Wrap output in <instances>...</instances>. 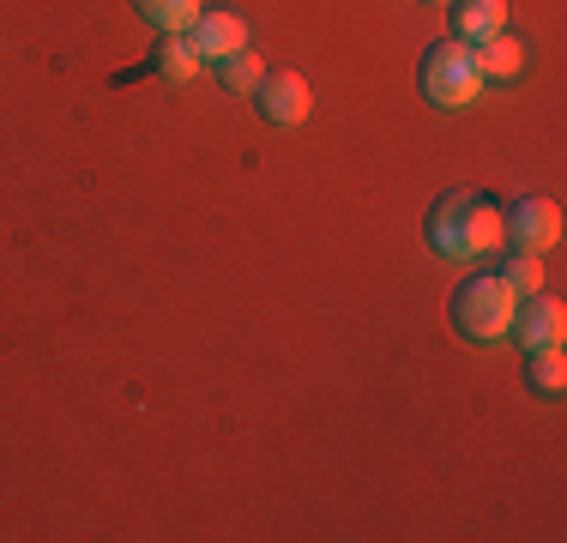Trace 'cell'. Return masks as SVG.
I'll list each match as a JSON object with an SVG mask.
<instances>
[{
	"label": "cell",
	"instance_id": "obj_1",
	"mask_svg": "<svg viewBox=\"0 0 567 543\" xmlns=\"http://www.w3.org/2000/svg\"><path fill=\"white\" fill-rule=\"evenodd\" d=\"M429 248L441 260H483L489 248H502V212L471 187H453L429 206Z\"/></svg>",
	"mask_w": 567,
	"mask_h": 543
},
{
	"label": "cell",
	"instance_id": "obj_2",
	"mask_svg": "<svg viewBox=\"0 0 567 543\" xmlns=\"http://www.w3.org/2000/svg\"><path fill=\"white\" fill-rule=\"evenodd\" d=\"M513 303L519 296L507 290L495 272H483V278H465L453 290V332L465 338V345H502L507 338V326H513Z\"/></svg>",
	"mask_w": 567,
	"mask_h": 543
},
{
	"label": "cell",
	"instance_id": "obj_3",
	"mask_svg": "<svg viewBox=\"0 0 567 543\" xmlns=\"http://www.w3.org/2000/svg\"><path fill=\"white\" fill-rule=\"evenodd\" d=\"M416 85H423V98L435 103V109L477 103L483 73H477V54H471V43H458V37H447V43H429L423 66H416Z\"/></svg>",
	"mask_w": 567,
	"mask_h": 543
},
{
	"label": "cell",
	"instance_id": "obj_4",
	"mask_svg": "<svg viewBox=\"0 0 567 543\" xmlns=\"http://www.w3.org/2000/svg\"><path fill=\"white\" fill-rule=\"evenodd\" d=\"M502 242H507V248H525V254L556 248V242H561V206L549 194H519L502 212Z\"/></svg>",
	"mask_w": 567,
	"mask_h": 543
},
{
	"label": "cell",
	"instance_id": "obj_5",
	"mask_svg": "<svg viewBox=\"0 0 567 543\" xmlns=\"http://www.w3.org/2000/svg\"><path fill=\"white\" fill-rule=\"evenodd\" d=\"M507 338H519L525 350H544V345H561L567 338V308H561V296H519L513 303V326H507Z\"/></svg>",
	"mask_w": 567,
	"mask_h": 543
},
{
	"label": "cell",
	"instance_id": "obj_6",
	"mask_svg": "<svg viewBox=\"0 0 567 543\" xmlns=\"http://www.w3.org/2000/svg\"><path fill=\"white\" fill-rule=\"evenodd\" d=\"M248 98H254V109H260L272 127H296V121H308V103H315L302 73H266Z\"/></svg>",
	"mask_w": 567,
	"mask_h": 543
},
{
	"label": "cell",
	"instance_id": "obj_7",
	"mask_svg": "<svg viewBox=\"0 0 567 543\" xmlns=\"http://www.w3.org/2000/svg\"><path fill=\"white\" fill-rule=\"evenodd\" d=\"M194 49H199V61H224V54H236V49H248V24L236 19V12H199L194 19Z\"/></svg>",
	"mask_w": 567,
	"mask_h": 543
},
{
	"label": "cell",
	"instance_id": "obj_8",
	"mask_svg": "<svg viewBox=\"0 0 567 543\" xmlns=\"http://www.w3.org/2000/svg\"><path fill=\"white\" fill-rule=\"evenodd\" d=\"M447 12H453V37L471 49H477L483 37L507 31V0H447Z\"/></svg>",
	"mask_w": 567,
	"mask_h": 543
},
{
	"label": "cell",
	"instance_id": "obj_9",
	"mask_svg": "<svg viewBox=\"0 0 567 543\" xmlns=\"http://www.w3.org/2000/svg\"><path fill=\"white\" fill-rule=\"evenodd\" d=\"M152 66H157V79H164V85H187V79H194L206 61H199V49H194V37H187V31H169L164 43H157Z\"/></svg>",
	"mask_w": 567,
	"mask_h": 543
},
{
	"label": "cell",
	"instance_id": "obj_10",
	"mask_svg": "<svg viewBox=\"0 0 567 543\" xmlns=\"http://www.w3.org/2000/svg\"><path fill=\"white\" fill-rule=\"evenodd\" d=\"M471 54H477V73H483V79H519V73H525V43H513L507 31L483 37Z\"/></svg>",
	"mask_w": 567,
	"mask_h": 543
},
{
	"label": "cell",
	"instance_id": "obj_11",
	"mask_svg": "<svg viewBox=\"0 0 567 543\" xmlns=\"http://www.w3.org/2000/svg\"><path fill=\"white\" fill-rule=\"evenodd\" d=\"M525 387L544 392V399H561V392H567V357H561V345L525 350Z\"/></svg>",
	"mask_w": 567,
	"mask_h": 543
},
{
	"label": "cell",
	"instance_id": "obj_12",
	"mask_svg": "<svg viewBox=\"0 0 567 543\" xmlns=\"http://www.w3.org/2000/svg\"><path fill=\"white\" fill-rule=\"evenodd\" d=\"M212 66H218V85L224 91H241V98H248V91L266 79L260 49H236V54H224V61H212Z\"/></svg>",
	"mask_w": 567,
	"mask_h": 543
},
{
	"label": "cell",
	"instance_id": "obj_13",
	"mask_svg": "<svg viewBox=\"0 0 567 543\" xmlns=\"http://www.w3.org/2000/svg\"><path fill=\"white\" fill-rule=\"evenodd\" d=\"M133 7H140L145 19H152L157 31H164V37H169V31H194V19L206 12L199 0H133Z\"/></svg>",
	"mask_w": 567,
	"mask_h": 543
},
{
	"label": "cell",
	"instance_id": "obj_14",
	"mask_svg": "<svg viewBox=\"0 0 567 543\" xmlns=\"http://www.w3.org/2000/svg\"><path fill=\"white\" fill-rule=\"evenodd\" d=\"M495 278H502L513 296H537V290H544V260H537V254H525V248H513Z\"/></svg>",
	"mask_w": 567,
	"mask_h": 543
},
{
	"label": "cell",
	"instance_id": "obj_15",
	"mask_svg": "<svg viewBox=\"0 0 567 543\" xmlns=\"http://www.w3.org/2000/svg\"><path fill=\"white\" fill-rule=\"evenodd\" d=\"M429 7H447V0H429Z\"/></svg>",
	"mask_w": 567,
	"mask_h": 543
}]
</instances>
